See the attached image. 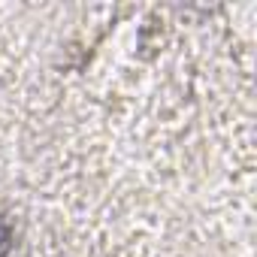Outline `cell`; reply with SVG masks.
I'll use <instances>...</instances> for the list:
<instances>
[{
    "mask_svg": "<svg viewBox=\"0 0 257 257\" xmlns=\"http://www.w3.org/2000/svg\"><path fill=\"white\" fill-rule=\"evenodd\" d=\"M10 254V224L0 218V257Z\"/></svg>",
    "mask_w": 257,
    "mask_h": 257,
    "instance_id": "1",
    "label": "cell"
}]
</instances>
